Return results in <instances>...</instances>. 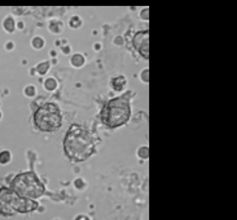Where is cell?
Returning a JSON list of instances; mask_svg holds the SVG:
<instances>
[{"label":"cell","instance_id":"1","mask_svg":"<svg viewBox=\"0 0 237 220\" xmlns=\"http://www.w3.org/2000/svg\"><path fill=\"white\" fill-rule=\"evenodd\" d=\"M63 148L66 156L71 161H86L96 151L95 138L86 128L79 125H72L65 135Z\"/></svg>","mask_w":237,"mask_h":220},{"label":"cell","instance_id":"2","mask_svg":"<svg viewBox=\"0 0 237 220\" xmlns=\"http://www.w3.org/2000/svg\"><path fill=\"white\" fill-rule=\"evenodd\" d=\"M131 117V106L127 95L107 101L101 111V121L108 128H118L126 124Z\"/></svg>","mask_w":237,"mask_h":220},{"label":"cell","instance_id":"3","mask_svg":"<svg viewBox=\"0 0 237 220\" xmlns=\"http://www.w3.org/2000/svg\"><path fill=\"white\" fill-rule=\"evenodd\" d=\"M34 121L39 130L54 132L58 130L63 124V116L58 105L53 102H47L36 110Z\"/></svg>","mask_w":237,"mask_h":220},{"label":"cell","instance_id":"4","mask_svg":"<svg viewBox=\"0 0 237 220\" xmlns=\"http://www.w3.org/2000/svg\"><path fill=\"white\" fill-rule=\"evenodd\" d=\"M12 189L17 194L28 199H36L44 193V187L37 176L32 172L16 176L11 183Z\"/></svg>","mask_w":237,"mask_h":220},{"label":"cell","instance_id":"5","mask_svg":"<svg viewBox=\"0 0 237 220\" xmlns=\"http://www.w3.org/2000/svg\"><path fill=\"white\" fill-rule=\"evenodd\" d=\"M0 206L7 213H28L37 209L38 203L33 199H28L17 194L13 189L0 188Z\"/></svg>","mask_w":237,"mask_h":220},{"label":"cell","instance_id":"6","mask_svg":"<svg viewBox=\"0 0 237 220\" xmlns=\"http://www.w3.org/2000/svg\"><path fill=\"white\" fill-rule=\"evenodd\" d=\"M133 46L138 51L142 57L147 60L149 58V32L148 30L139 31L133 37Z\"/></svg>","mask_w":237,"mask_h":220},{"label":"cell","instance_id":"7","mask_svg":"<svg viewBox=\"0 0 237 220\" xmlns=\"http://www.w3.org/2000/svg\"><path fill=\"white\" fill-rule=\"evenodd\" d=\"M126 83V81L123 80V76L120 77H116L114 81H113V86H114V88L116 90H121L123 87V84Z\"/></svg>","mask_w":237,"mask_h":220},{"label":"cell","instance_id":"8","mask_svg":"<svg viewBox=\"0 0 237 220\" xmlns=\"http://www.w3.org/2000/svg\"><path fill=\"white\" fill-rule=\"evenodd\" d=\"M5 28L8 30V31H12L14 29V23H13V20L12 19H7L5 21Z\"/></svg>","mask_w":237,"mask_h":220},{"label":"cell","instance_id":"9","mask_svg":"<svg viewBox=\"0 0 237 220\" xmlns=\"http://www.w3.org/2000/svg\"><path fill=\"white\" fill-rule=\"evenodd\" d=\"M56 86V83L53 80H52V78H49V80H48L46 81V87L48 89H53Z\"/></svg>","mask_w":237,"mask_h":220},{"label":"cell","instance_id":"10","mask_svg":"<svg viewBox=\"0 0 237 220\" xmlns=\"http://www.w3.org/2000/svg\"><path fill=\"white\" fill-rule=\"evenodd\" d=\"M9 161V154L7 152H3L0 154V162L1 163H6Z\"/></svg>","mask_w":237,"mask_h":220},{"label":"cell","instance_id":"11","mask_svg":"<svg viewBox=\"0 0 237 220\" xmlns=\"http://www.w3.org/2000/svg\"><path fill=\"white\" fill-rule=\"evenodd\" d=\"M48 67H49V64H42V65H40L38 66V71H39V72H41V73H44Z\"/></svg>","mask_w":237,"mask_h":220},{"label":"cell","instance_id":"12","mask_svg":"<svg viewBox=\"0 0 237 220\" xmlns=\"http://www.w3.org/2000/svg\"><path fill=\"white\" fill-rule=\"evenodd\" d=\"M0 116H1V115H0Z\"/></svg>","mask_w":237,"mask_h":220}]
</instances>
